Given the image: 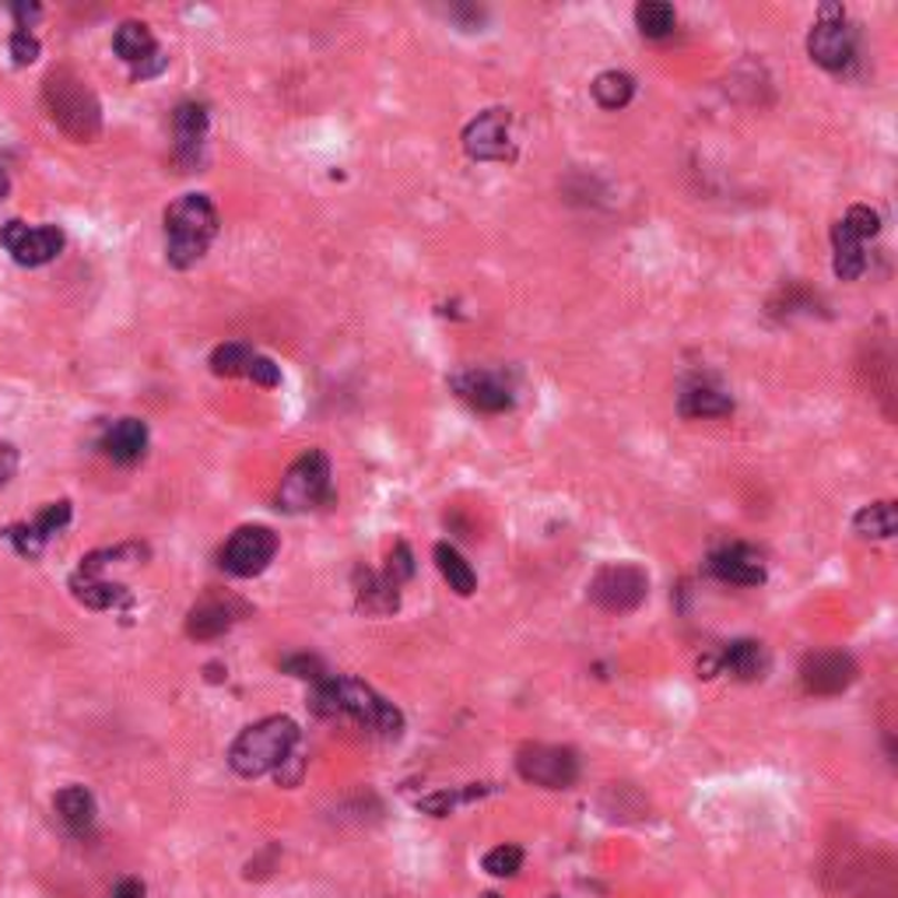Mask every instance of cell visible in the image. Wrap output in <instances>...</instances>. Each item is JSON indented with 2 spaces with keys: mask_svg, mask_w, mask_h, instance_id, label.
I'll return each mask as SVG.
<instances>
[{
  "mask_svg": "<svg viewBox=\"0 0 898 898\" xmlns=\"http://www.w3.org/2000/svg\"><path fill=\"white\" fill-rule=\"evenodd\" d=\"M436 566H439L442 579L449 582V590H453L457 597H470L478 590L475 569H470V561L453 545H436Z\"/></svg>",
  "mask_w": 898,
  "mask_h": 898,
  "instance_id": "7402d4cb",
  "label": "cell"
},
{
  "mask_svg": "<svg viewBox=\"0 0 898 898\" xmlns=\"http://www.w3.org/2000/svg\"><path fill=\"white\" fill-rule=\"evenodd\" d=\"M14 470H18V449L0 442V485H8L14 478Z\"/></svg>",
  "mask_w": 898,
  "mask_h": 898,
  "instance_id": "8d00e7d4",
  "label": "cell"
},
{
  "mask_svg": "<svg viewBox=\"0 0 898 898\" xmlns=\"http://www.w3.org/2000/svg\"><path fill=\"white\" fill-rule=\"evenodd\" d=\"M0 242L8 246V253L21 267H42L60 257L63 250V232L57 225H26V221H8L0 229Z\"/></svg>",
  "mask_w": 898,
  "mask_h": 898,
  "instance_id": "30bf717a",
  "label": "cell"
},
{
  "mask_svg": "<svg viewBox=\"0 0 898 898\" xmlns=\"http://www.w3.org/2000/svg\"><path fill=\"white\" fill-rule=\"evenodd\" d=\"M11 57H14V63L18 67H29L36 57H39V39L32 36V32H14L11 36Z\"/></svg>",
  "mask_w": 898,
  "mask_h": 898,
  "instance_id": "d590c367",
  "label": "cell"
},
{
  "mask_svg": "<svg viewBox=\"0 0 898 898\" xmlns=\"http://www.w3.org/2000/svg\"><path fill=\"white\" fill-rule=\"evenodd\" d=\"M842 221H846V229H849V232H857L864 242H867V239H874V236L881 232V214L874 211V208H867V204L849 208Z\"/></svg>",
  "mask_w": 898,
  "mask_h": 898,
  "instance_id": "1f68e13d",
  "label": "cell"
},
{
  "mask_svg": "<svg viewBox=\"0 0 898 898\" xmlns=\"http://www.w3.org/2000/svg\"><path fill=\"white\" fill-rule=\"evenodd\" d=\"M807 53L825 71H846L857 57V29L849 26V18L839 4L821 8V18L815 21L811 36H807Z\"/></svg>",
  "mask_w": 898,
  "mask_h": 898,
  "instance_id": "52a82bcc",
  "label": "cell"
},
{
  "mask_svg": "<svg viewBox=\"0 0 898 898\" xmlns=\"http://www.w3.org/2000/svg\"><path fill=\"white\" fill-rule=\"evenodd\" d=\"M481 867L491 874V878H512V874H520L523 867V849L520 846H496V849H488L485 852V860Z\"/></svg>",
  "mask_w": 898,
  "mask_h": 898,
  "instance_id": "4dcf8cb0",
  "label": "cell"
},
{
  "mask_svg": "<svg viewBox=\"0 0 898 898\" xmlns=\"http://www.w3.org/2000/svg\"><path fill=\"white\" fill-rule=\"evenodd\" d=\"M636 26L646 39H663L678 26V11H674L667 0H642L636 8Z\"/></svg>",
  "mask_w": 898,
  "mask_h": 898,
  "instance_id": "4316f807",
  "label": "cell"
},
{
  "mask_svg": "<svg viewBox=\"0 0 898 898\" xmlns=\"http://www.w3.org/2000/svg\"><path fill=\"white\" fill-rule=\"evenodd\" d=\"M649 593V576L646 569L632 566V561H615L603 566L590 579V600L608 615H628L636 611Z\"/></svg>",
  "mask_w": 898,
  "mask_h": 898,
  "instance_id": "8992f818",
  "label": "cell"
},
{
  "mask_svg": "<svg viewBox=\"0 0 898 898\" xmlns=\"http://www.w3.org/2000/svg\"><path fill=\"white\" fill-rule=\"evenodd\" d=\"M832 250H836V278L842 281H857L867 271V253H864V239L857 232L846 229V221L832 225Z\"/></svg>",
  "mask_w": 898,
  "mask_h": 898,
  "instance_id": "ffe728a7",
  "label": "cell"
},
{
  "mask_svg": "<svg viewBox=\"0 0 898 898\" xmlns=\"http://www.w3.org/2000/svg\"><path fill=\"white\" fill-rule=\"evenodd\" d=\"M53 807H57L60 821H63L67 828H71L74 836H84L88 828L96 825V815H99L92 790H84V786H78V782L63 786V790L53 797Z\"/></svg>",
  "mask_w": 898,
  "mask_h": 898,
  "instance_id": "d6986e66",
  "label": "cell"
},
{
  "mask_svg": "<svg viewBox=\"0 0 898 898\" xmlns=\"http://www.w3.org/2000/svg\"><path fill=\"white\" fill-rule=\"evenodd\" d=\"M852 530L860 537H870V541H888L898 530V512L895 502H870L864 506L857 516H852Z\"/></svg>",
  "mask_w": 898,
  "mask_h": 898,
  "instance_id": "d4e9b609",
  "label": "cell"
},
{
  "mask_svg": "<svg viewBox=\"0 0 898 898\" xmlns=\"http://www.w3.org/2000/svg\"><path fill=\"white\" fill-rule=\"evenodd\" d=\"M681 418H724L734 411V400L716 387H691L678 400Z\"/></svg>",
  "mask_w": 898,
  "mask_h": 898,
  "instance_id": "cb8c5ba5",
  "label": "cell"
},
{
  "mask_svg": "<svg viewBox=\"0 0 898 898\" xmlns=\"http://www.w3.org/2000/svg\"><path fill=\"white\" fill-rule=\"evenodd\" d=\"M720 667L730 670L734 678L740 681H755L761 678V670H766V653H761V642L755 639H737L724 649V657H720Z\"/></svg>",
  "mask_w": 898,
  "mask_h": 898,
  "instance_id": "44dd1931",
  "label": "cell"
},
{
  "mask_svg": "<svg viewBox=\"0 0 898 898\" xmlns=\"http://www.w3.org/2000/svg\"><path fill=\"white\" fill-rule=\"evenodd\" d=\"M11 11H14V18H18V29H21V32H29V29H32V21L39 18V8H36V4H14Z\"/></svg>",
  "mask_w": 898,
  "mask_h": 898,
  "instance_id": "f35d334b",
  "label": "cell"
},
{
  "mask_svg": "<svg viewBox=\"0 0 898 898\" xmlns=\"http://www.w3.org/2000/svg\"><path fill=\"white\" fill-rule=\"evenodd\" d=\"M285 670H288V674H296V678H302V681H312V685L323 681L327 674H330V670L323 667V660H320V657H309V653L288 657V660H285Z\"/></svg>",
  "mask_w": 898,
  "mask_h": 898,
  "instance_id": "d6a6232c",
  "label": "cell"
},
{
  "mask_svg": "<svg viewBox=\"0 0 898 898\" xmlns=\"http://www.w3.org/2000/svg\"><path fill=\"white\" fill-rule=\"evenodd\" d=\"M42 106H47L50 120L81 144L96 141L102 133V106L84 78H78L71 67H57L42 81Z\"/></svg>",
  "mask_w": 898,
  "mask_h": 898,
  "instance_id": "7a4b0ae2",
  "label": "cell"
},
{
  "mask_svg": "<svg viewBox=\"0 0 898 898\" xmlns=\"http://www.w3.org/2000/svg\"><path fill=\"white\" fill-rule=\"evenodd\" d=\"M516 772L545 790H569L579 779V758L561 745H523L516 751Z\"/></svg>",
  "mask_w": 898,
  "mask_h": 898,
  "instance_id": "ba28073f",
  "label": "cell"
},
{
  "mask_svg": "<svg viewBox=\"0 0 898 898\" xmlns=\"http://www.w3.org/2000/svg\"><path fill=\"white\" fill-rule=\"evenodd\" d=\"M411 572H415V561H411V551H408V545H397L393 548V555H390V566H387V582L393 590H400V582L403 579H411Z\"/></svg>",
  "mask_w": 898,
  "mask_h": 898,
  "instance_id": "e575fe53",
  "label": "cell"
},
{
  "mask_svg": "<svg viewBox=\"0 0 898 898\" xmlns=\"http://www.w3.org/2000/svg\"><path fill=\"white\" fill-rule=\"evenodd\" d=\"M323 502H330V460L323 449H309V453H302L281 478L278 509L306 512Z\"/></svg>",
  "mask_w": 898,
  "mask_h": 898,
  "instance_id": "5b68a950",
  "label": "cell"
},
{
  "mask_svg": "<svg viewBox=\"0 0 898 898\" xmlns=\"http://www.w3.org/2000/svg\"><path fill=\"white\" fill-rule=\"evenodd\" d=\"M67 523H71V502L60 499V502L42 506V509H39V516H36V520H32L29 527H32V533L39 537V541L47 545L50 537H53V533H60Z\"/></svg>",
  "mask_w": 898,
  "mask_h": 898,
  "instance_id": "f546056e",
  "label": "cell"
},
{
  "mask_svg": "<svg viewBox=\"0 0 898 898\" xmlns=\"http://www.w3.org/2000/svg\"><path fill=\"white\" fill-rule=\"evenodd\" d=\"M112 50H117L120 60L133 63V74L138 78H151L166 67V57L159 53V42H154V36L144 21H123L117 36H112Z\"/></svg>",
  "mask_w": 898,
  "mask_h": 898,
  "instance_id": "9a60e30c",
  "label": "cell"
},
{
  "mask_svg": "<svg viewBox=\"0 0 898 898\" xmlns=\"http://www.w3.org/2000/svg\"><path fill=\"white\" fill-rule=\"evenodd\" d=\"M172 133H176V162L183 172H193L204 159L208 141V109L200 102H183L172 112Z\"/></svg>",
  "mask_w": 898,
  "mask_h": 898,
  "instance_id": "5bb4252c",
  "label": "cell"
},
{
  "mask_svg": "<svg viewBox=\"0 0 898 898\" xmlns=\"http://www.w3.org/2000/svg\"><path fill=\"white\" fill-rule=\"evenodd\" d=\"M71 587H74V597L92 611H109V608H120V603L130 600L123 587H117V582H102L99 576H74Z\"/></svg>",
  "mask_w": 898,
  "mask_h": 898,
  "instance_id": "603a6c76",
  "label": "cell"
},
{
  "mask_svg": "<svg viewBox=\"0 0 898 898\" xmlns=\"http://www.w3.org/2000/svg\"><path fill=\"white\" fill-rule=\"evenodd\" d=\"M453 390L470 403V408H478L485 415H499V411L512 408L509 387L491 372H478V369L475 372H460V376H453Z\"/></svg>",
  "mask_w": 898,
  "mask_h": 898,
  "instance_id": "e0dca14e",
  "label": "cell"
},
{
  "mask_svg": "<svg viewBox=\"0 0 898 898\" xmlns=\"http://www.w3.org/2000/svg\"><path fill=\"white\" fill-rule=\"evenodd\" d=\"M463 151L475 162H506L512 159V138H509V112L506 109H485L463 127Z\"/></svg>",
  "mask_w": 898,
  "mask_h": 898,
  "instance_id": "8fae6325",
  "label": "cell"
},
{
  "mask_svg": "<svg viewBox=\"0 0 898 898\" xmlns=\"http://www.w3.org/2000/svg\"><path fill=\"white\" fill-rule=\"evenodd\" d=\"M485 794H491L488 786H463V790H442V794L425 797V800H418V807L425 815H432V818H446V815H453L460 804L481 800Z\"/></svg>",
  "mask_w": 898,
  "mask_h": 898,
  "instance_id": "83f0119b",
  "label": "cell"
},
{
  "mask_svg": "<svg viewBox=\"0 0 898 898\" xmlns=\"http://www.w3.org/2000/svg\"><path fill=\"white\" fill-rule=\"evenodd\" d=\"M246 379H253L257 387L275 390V387H281V366H275L267 355H253L250 369H246Z\"/></svg>",
  "mask_w": 898,
  "mask_h": 898,
  "instance_id": "836d02e7",
  "label": "cell"
},
{
  "mask_svg": "<svg viewBox=\"0 0 898 898\" xmlns=\"http://www.w3.org/2000/svg\"><path fill=\"white\" fill-rule=\"evenodd\" d=\"M857 660L849 653H836V649H818L807 653L800 663V681L811 695H842L852 681H857Z\"/></svg>",
  "mask_w": 898,
  "mask_h": 898,
  "instance_id": "7c38bea8",
  "label": "cell"
},
{
  "mask_svg": "<svg viewBox=\"0 0 898 898\" xmlns=\"http://www.w3.org/2000/svg\"><path fill=\"white\" fill-rule=\"evenodd\" d=\"M112 898H144V885L138 878H123L117 888H112Z\"/></svg>",
  "mask_w": 898,
  "mask_h": 898,
  "instance_id": "74e56055",
  "label": "cell"
},
{
  "mask_svg": "<svg viewBox=\"0 0 898 898\" xmlns=\"http://www.w3.org/2000/svg\"><path fill=\"white\" fill-rule=\"evenodd\" d=\"M253 355H257L253 348H246V345H239V341L221 345V348L211 351V372H214V376H225V379L246 376V369H250V362H253Z\"/></svg>",
  "mask_w": 898,
  "mask_h": 898,
  "instance_id": "f1b7e54d",
  "label": "cell"
},
{
  "mask_svg": "<svg viewBox=\"0 0 898 898\" xmlns=\"http://www.w3.org/2000/svg\"><path fill=\"white\" fill-rule=\"evenodd\" d=\"M312 712L317 716H341L366 730H376L383 737H397L403 730V716L393 702H387L383 695H376L369 685L355 681V678H337L327 674L323 681L312 685Z\"/></svg>",
  "mask_w": 898,
  "mask_h": 898,
  "instance_id": "6da1fadb",
  "label": "cell"
},
{
  "mask_svg": "<svg viewBox=\"0 0 898 898\" xmlns=\"http://www.w3.org/2000/svg\"><path fill=\"white\" fill-rule=\"evenodd\" d=\"M4 197H8V176L0 172V200H4Z\"/></svg>",
  "mask_w": 898,
  "mask_h": 898,
  "instance_id": "ab89813d",
  "label": "cell"
},
{
  "mask_svg": "<svg viewBox=\"0 0 898 898\" xmlns=\"http://www.w3.org/2000/svg\"><path fill=\"white\" fill-rule=\"evenodd\" d=\"M250 611L239 597L232 593H208V597H200L190 615H187V636L197 639V642H211L218 636H225L229 628Z\"/></svg>",
  "mask_w": 898,
  "mask_h": 898,
  "instance_id": "4fadbf2b",
  "label": "cell"
},
{
  "mask_svg": "<svg viewBox=\"0 0 898 898\" xmlns=\"http://www.w3.org/2000/svg\"><path fill=\"white\" fill-rule=\"evenodd\" d=\"M106 457L117 463H138L148 449V425L141 418H120L117 425H109V432L102 436Z\"/></svg>",
  "mask_w": 898,
  "mask_h": 898,
  "instance_id": "ac0fdd59",
  "label": "cell"
},
{
  "mask_svg": "<svg viewBox=\"0 0 898 898\" xmlns=\"http://www.w3.org/2000/svg\"><path fill=\"white\" fill-rule=\"evenodd\" d=\"M590 88H593L597 106H603V109H621V106L632 102V96H636V81H632V74H625V71H603V74L593 78Z\"/></svg>",
  "mask_w": 898,
  "mask_h": 898,
  "instance_id": "484cf974",
  "label": "cell"
},
{
  "mask_svg": "<svg viewBox=\"0 0 898 898\" xmlns=\"http://www.w3.org/2000/svg\"><path fill=\"white\" fill-rule=\"evenodd\" d=\"M278 555V533L271 527H239L221 548V569L232 572L239 579H253L260 576Z\"/></svg>",
  "mask_w": 898,
  "mask_h": 898,
  "instance_id": "9c48e42d",
  "label": "cell"
},
{
  "mask_svg": "<svg viewBox=\"0 0 898 898\" xmlns=\"http://www.w3.org/2000/svg\"><path fill=\"white\" fill-rule=\"evenodd\" d=\"M481 898H502V895H496V891H488V895H481Z\"/></svg>",
  "mask_w": 898,
  "mask_h": 898,
  "instance_id": "60d3db41",
  "label": "cell"
},
{
  "mask_svg": "<svg viewBox=\"0 0 898 898\" xmlns=\"http://www.w3.org/2000/svg\"><path fill=\"white\" fill-rule=\"evenodd\" d=\"M218 208L204 193H183L172 200L166 211V260L176 271H187L200 257L208 253V246L218 236Z\"/></svg>",
  "mask_w": 898,
  "mask_h": 898,
  "instance_id": "3957f363",
  "label": "cell"
},
{
  "mask_svg": "<svg viewBox=\"0 0 898 898\" xmlns=\"http://www.w3.org/2000/svg\"><path fill=\"white\" fill-rule=\"evenodd\" d=\"M299 724L288 716H267V720L246 727L229 748V766L242 779H257L267 772H278L285 761L296 755Z\"/></svg>",
  "mask_w": 898,
  "mask_h": 898,
  "instance_id": "277c9868",
  "label": "cell"
},
{
  "mask_svg": "<svg viewBox=\"0 0 898 898\" xmlns=\"http://www.w3.org/2000/svg\"><path fill=\"white\" fill-rule=\"evenodd\" d=\"M709 572L724 582H734V587H761L766 582V561L748 545H730L709 558Z\"/></svg>",
  "mask_w": 898,
  "mask_h": 898,
  "instance_id": "2e32d148",
  "label": "cell"
}]
</instances>
